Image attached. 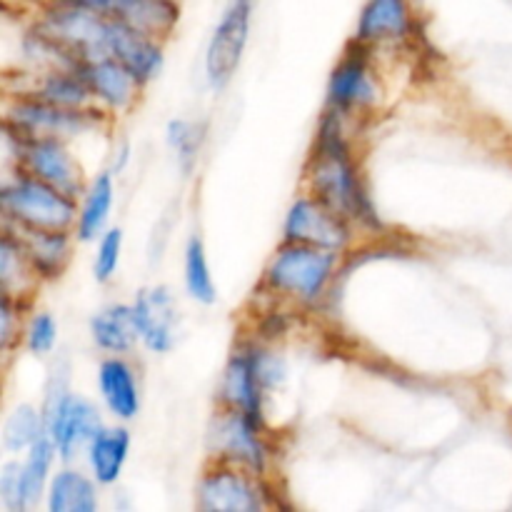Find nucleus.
Masks as SVG:
<instances>
[{"label": "nucleus", "instance_id": "nucleus-1", "mask_svg": "<svg viewBox=\"0 0 512 512\" xmlns=\"http://www.w3.org/2000/svg\"><path fill=\"white\" fill-rule=\"evenodd\" d=\"M310 188H313L315 198L323 200L345 220H373L370 200L333 118L325 120L320 128L318 150L310 163Z\"/></svg>", "mask_w": 512, "mask_h": 512}, {"label": "nucleus", "instance_id": "nucleus-2", "mask_svg": "<svg viewBox=\"0 0 512 512\" xmlns=\"http://www.w3.org/2000/svg\"><path fill=\"white\" fill-rule=\"evenodd\" d=\"M338 253L313 245L285 243L265 268V288L285 298L313 303L333 278Z\"/></svg>", "mask_w": 512, "mask_h": 512}, {"label": "nucleus", "instance_id": "nucleus-3", "mask_svg": "<svg viewBox=\"0 0 512 512\" xmlns=\"http://www.w3.org/2000/svg\"><path fill=\"white\" fill-rule=\"evenodd\" d=\"M5 218L35 230H70L78 223L75 198L60 193L35 175L23 173L3 185L0 193Z\"/></svg>", "mask_w": 512, "mask_h": 512}, {"label": "nucleus", "instance_id": "nucleus-4", "mask_svg": "<svg viewBox=\"0 0 512 512\" xmlns=\"http://www.w3.org/2000/svg\"><path fill=\"white\" fill-rule=\"evenodd\" d=\"M18 138V160L25 173L35 175L43 183L53 185L60 193L78 198L83 193V168L75 163L73 155L68 153L60 138L55 135H25L8 125Z\"/></svg>", "mask_w": 512, "mask_h": 512}, {"label": "nucleus", "instance_id": "nucleus-5", "mask_svg": "<svg viewBox=\"0 0 512 512\" xmlns=\"http://www.w3.org/2000/svg\"><path fill=\"white\" fill-rule=\"evenodd\" d=\"M255 0H230L210 38L208 55H205V73L213 88H225L233 80L245 45L250 38V20H253Z\"/></svg>", "mask_w": 512, "mask_h": 512}, {"label": "nucleus", "instance_id": "nucleus-6", "mask_svg": "<svg viewBox=\"0 0 512 512\" xmlns=\"http://www.w3.org/2000/svg\"><path fill=\"white\" fill-rule=\"evenodd\" d=\"M210 450L223 463L263 475L268 468V448L260 438V423L240 410H225L210 428Z\"/></svg>", "mask_w": 512, "mask_h": 512}, {"label": "nucleus", "instance_id": "nucleus-7", "mask_svg": "<svg viewBox=\"0 0 512 512\" xmlns=\"http://www.w3.org/2000/svg\"><path fill=\"white\" fill-rule=\"evenodd\" d=\"M285 243L313 245V248L340 250L348 245L350 228L343 215L335 213L333 208L318 198H300L290 205L283 225Z\"/></svg>", "mask_w": 512, "mask_h": 512}, {"label": "nucleus", "instance_id": "nucleus-8", "mask_svg": "<svg viewBox=\"0 0 512 512\" xmlns=\"http://www.w3.org/2000/svg\"><path fill=\"white\" fill-rule=\"evenodd\" d=\"M45 430L53 438L60 458L70 460L80 448H88L90 440L103 430V420L93 403L78 395H55L48 398Z\"/></svg>", "mask_w": 512, "mask_h": 512}, {"label": "nucleus", "instance_id": "nucleus-9", "mask_svg": "<svg viewBox=\"0 0 512 512\" xmlns=\"http://www.w3.org/2000/svg\"><path fill=\"white\" fill-rule=\"evenodd\" d=\"M198 508L208 512H255L265 508L263 488L248 470L220 465L200 480Z\"/></svg>", "mask_w": 512, "mask_h": 512}, {"label": "nucleus", "instance_id": "nucleus-10", "mask_svg": "<svg viewBox=\"0 0 512 512\" xmlns=\"http://www.w3.org/2000/svg\"><path fill=\"white\" fill-rule=\"evenodd\" d=\"M265 383L258 370V348H243L230 358L220 383V398L225 408L240 410L253 420L263 423V393Z\"/></svg>", "mask_w": 512, "mask_h": 512}, {"label": "nucleus", "instance_id": "nucleus-11", "mask_svg": "<svg viewBox=\"0 0 512 512\" xmlns=\"http://www.w3.org/2000/svg\"><path fill=\"white\" fill-rule=\"evenodd\" d=\"M83 5L108 18H118L133 25L150 38H163L178 20V5L173 0H65Z\"/></svg>", "mask_w": 512, "mask_h": 512}, {"label": "nucleus", "instance_id": "nucleus-12", "mask_svg": "<svg viewBox=\"0 0 512 512\" xmlns=\"http://www.w3.org/2000/svg\"><path fill=\"white\" fill-rule=\"evenodd\" d=\"M108 55L123 63L140 85L153 80L163 68V50L158 38H150L118 18L110 20Z\"/></svg>", "mask_w": 512, "mask_h": 512}, {"label": "nucleus", "instance_id": "nucleus-13", "mask_svg": "<svg viewBox=\"0 0 512 512\" xmlns=\"http://www.w3.org/2000/svg\"><path fill=\"white\" fill-rule=\"evenodd\" d=\"M93 123L90 110L83 108H60V105L45 103V100H23L15 105L8 115V125L25 135H75Z\"/></svg>", "mask_w": 512, "mask_h": 512}, {"label": "nucleus", "instance_id": "nucleus-14", "mask_svg": "<svg viewBox=\"0 0 512 512\" xmlns=\"http://www.w3.org/2000/svg\"><path fill=\"white\" fill-rule=\"evenodd\" d=\"M373 75H370L368 58L363 53L348 50L345 58L335 65L328 83V105L333 113H353L375 103Z\"/></svg>", "mask_w": 512, "mask_h": 512}, {"label": "nucleus", "instance_id": "nucleus-15", "mask_svg": "<svg viewBox=\"0 0 512 512\" xmlns=\"http://www.w3.org/2000/svg\"><path fill=\"white\" fill-rule=\"evenodd\" d=\"M133 313L135 323H138L140 340L153 353H168L175 345V325H178L173 295L165 288L143 290L135 298Z\"/></svg>", "mask_w": 512, "mask_h": 512}, {"label": "nucleus", "instance_id": "nucleus-16", "mask_svg": "<svg viewBox=\"0 0 512 512\" xmlns=\"http://www.w3.org/2000/svg\"><path fill=\"white\" fill-rule=\"evenodd\" d=\"M73 70L88 83L90 93L95 98H100L105 105H110L115 110L128 108L135 98V88L140 85L130 75V70L115 58L80 60Z\"/></svg>", "mask_w": 512, "mask_h": 512}, {"label": "nucleus", "instance_id": "nucleus-17", "mask_svg": "<svg viewBox=\"0 0 512 512\" xmlns=\"http://www.w3.org/2000/svg\"><path fill=\"white\" fill-rule=\"evenodd\" d=\"M413 30L410 0H365L363 13L358 18V43H385V40H403Z\"/></svg>", "mask_w": 512, "mask_h": 512}, {"label": "nucleus", "instance_id": "nucleus-18", "mask_svg": "<svg viewBox=\"0 0 512 512\" xmlns=\"http://www.w3.org/2000/svg\"><path fill=\"white\" fill-rule=\"evenodd\" d=\"M98 390L110 413L120 420H133L140 410V388L135 370L120 355L103 360L98 368Z\"/></svg>", "mask_w": 512, "mask_h": 512}, {"label": "nucleus", "instance_id": "nucleus-19", "mask_svg": "<svg viewBox=\"0 0 512 512\" xmlns=\"http://www.w3.org/2000/svg\"><path fill=\"white\" fill-rule=\"evenodd\" d=\"M15 228H18L20 233L15 235V238L23 245L25 255H28L35 273L45 275V278L60 275V270L65 268L70 255L68 230H35L23 228V225H15Z\"/></svg>", "mask_w": 512, "mask_h": 512}, {"label": "nucleus", "instance_id": "nucleus-20", "mask_svg": "<svg viewBox=\"0 0 512 512\" xmlns=\"http://www.w3.org/2000/svg\"><path fill=\"white\" fill-rule=\"evenodd\" d=\"M90 335L100 350L110 355L128 353L140 338L133 305H110L90 320Z\"/></svg>", "mask_w": 512, "mask_h": 512}, {"label": "nucleus", "instance_id": "nucleus-21", "mask_svg": "<svg viewBox=\"0 0 512 512\" xmlns=\"http://www.w3.org/2000/svg\"><path fill=\"white\" fill-rule=\"evenodd\" d=\"M130 453L128 430L113 428L100 430L88 445V465L93 478L100 485H113L125 468Z\"/></svg>", "mask_w": 512, "mask_h": 512}, {"label": "nucleus", "instance_id": "nucleus-22", "mask_svg": "<svg viewBox=\"0 0 512 512\" xmlns=\"http://www.w3.org/2000/svg\"><path fill=\"white\" fill-rule=\"evenodd\" d=\"M95 483L80 470H60L48 485V510L50 512H93L98 508Z\"/></svg>", "mask_w": 512, "mask_h": 512}, {"label": "nucleus", "instance_id": "nucleus-23", "mask_svg": "<svg viewBox=\"0 0 512 512\" xmlns=\"http://www.w3.org/2000/svg\"><path fill=\"white\" fill-rule=\"evenodd\" d=\"M58 453L53 438L45 430L40 435L38 443L30 448L28 460L20 465V495H18V512L30 510L40 500V495L45 493V485L50 478V463H53V455Z\"/></svg>", "mask_w": 512, "mask_h": 512}, {"label": "nucleus", "instance_id": "nucleus-24", "mask_svg": "<svg viewBox=\"0 0 512 512\" xmlns=\"http://www.w3.org/2000/svg\"><path fill=\"white\" fill-rule=\"evenodd\" d=\"M113 193L115 188L110 173L98 175V178L93 180L90 190L85 193L83 208H80L78 213V223H75L80 240L88 243V240L98 238V235L103 233L105 223H108L110 208H113Z\"/></svg>", "mask_w": 512, "mask_h": 512}, {"label": "nucleus", "instance_id": "nucleus-25", "mask_svg": "<svg viewBox=\"0 0 512 512\" xmlns=\"http://www.w3.org/2000/svg\"><path fill=\"white\" fill-rule=\"evenodd\" d=\"M28 273H35V268L30 265L20 240L8 230L3 235V243H0V280H3V293L8 298H13L15 293L23 295L28 290V283H25Z\"/></svg>", "mask_w": 512, "mask_h": 512}, {"label": "nucleus", "instance_id": "nucleus-26", "mask_svg": "<svg viewBox=\"0 0 512 512\" xmlns=\"http://www.w3.org/2000/svg\"><path fill=\"white\" fill-rule=\"evenodd\" d=\"M185 285H188L190 298L203 305L215 303V298H218L208 258H205V245L198 235H193L188 240V248H185Z\"/></svg>", "mask_w": 512, "mask_h": 512}, {"label": "nucleus", "instance_id": "nucleus-27", "mask_svg": "<svg viewBox=\"0 0 512 512\" xmlns=\"http://www.w3.org/2000/svg\"><path fill=\"white\" fill-rule=\"evenodd\" d=\"M90 95L93 93H90L88 83L73 68L48 75L38 90L40 100L60 105V108H83Z\"/></svg>", "mask_w": 512, "mask_h": 512}, {"label": "nucleus", "instance_id": "nucleus-28", "mask_svg": "<svg viewBox=\"0 0 512 512\" xmlns=\"http://www.w3.org/2000/svg\"><path fill=\"white\" fill-rule=\"evenodd\" d=\"M45 433V415L38 413L33 405H20L8 415L3 428L5 448L18 453V450H30Z\"/></svg>", "mask_w": 512, "mask_h": 512}, {"label": "nucleus", "instance_id": "nucleus-29", "mask_svg": "<svg viewBox=\"0 0 512 512\" xmlns=\"http://www.w3.org/2000/svg\"><path fill=\"white\" fill-rule=\"evenodd\" d=\"M168 143L178 153L183 170H190L198 160L200 145H203V128L190 120H173L168 125Z\"/></svg>", "mask_w": 512, "mask_h": 512}, {"label": "nucleus", "instance_id": "nucleus-30", "mask_svg": "<svg viewBox=\"0 0 512 512\" xmlns=\"http://www.w3.org/2000/svg\"><path fill=\"white\" fill-rule=\"evenodd\" d=\"M120 253H123V230L113 228L108 233H103L93 263V273L98 283H108L113 278L120 263Z\"/></svg>", "mask_w": 512, "mask_h": 512}, {"label": "nucleus", "instance_id": "nucleus-31", "mask_svg": "<svg viewBox=\"0 0 512 512\" xmlns=\"http://www.w3.org/2000/svg\"><path fill=\"white\" fill-rule=\"evenodd\" d=\"M55 343H58V323L53 315L38 313L25 328V345L30 353L45 355L55 348Z\"/></svg>", "mask_w": 512, "mask_h": 512}, {"label": "nucleus", "instance_id": "nucleus-32", "mask_svg": "<svg viewBox=\"0 0 512 512\" xmlns=\"http://www.w3.org/2000/svg\"><path fill=\"white\" fill-rule=\"evenodd\" d=\"M0 495L8 510H18V495H20V465L10 463L3 468L0 475Z\"/></svg>", "mask_w": 512, "mask_h": 512}, {"label": "nucleus", "instance_id": "nucleus-33", "mask_svg": "<svg viewBox=\"0 0 512 512\" xmlns=\"http://www.w3.org/2000/svg\"><path fill=\"white\" fill-rule=\"evenodd\" d=\"M0 318H3V330H0V340H3V348H10V343H13L15 333H13V303H10L8 295H3V313H0Z\"/></svg>", "mask_w": 512, "mask_h": 512}]
</instances>
